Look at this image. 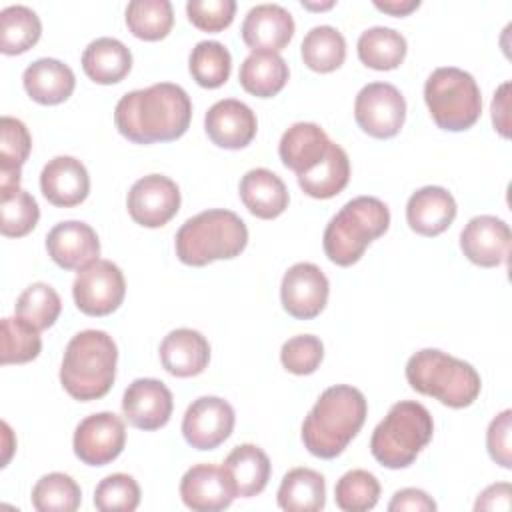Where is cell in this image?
<instances>
[{
  "mask_svg": "<svg viewBox=\"0 0 512 512\" xmlns=\"http://www.w3.org/2000/svg\"><path fill=\"white\" fill-rule=\"evenodd\" d=\"M192 118L186 90L172 82L126 92L114 108L118 132L134 144L172 142L184 136Z\"/></svg>",
  "mask_w": 512,
  "mask_h": 512,
  "instance_id": "1",
  "label": "cell"
},
{
  "mask_svg": "<svg viewBox=\"0 0 512 512\" xmlns=\"http://www.w3.org/2000/svg\"><path fill=\"white\" fill-rule=\"evenodd\" d=\"M368 414L364 394L348 384L326 388L302 422L304 448L324 460L340 456Z\"/></svg>",
  "mask_w": 512,
  "mask_h": 512,
  "instance_id": "2",
  "label": "cell"
},
{
  "mask_svg": "<svg viewBox=\"0 0 512 512\" xmlns=\"http://www.w3.org/2000/svg\"><path fill=\"white\" fill-rule=\"evenodd\" d=\"M118 348L104 330H82L70 338L60 366L62 388L80 402L106 396L116 378Z\"/></svg>",
  "mask_w": 512,
  "mask_h": 512,
  "instance_id": "3",
  "label": "cell"
},
{
  "mask_svg": "<svg viewBox=\"0 0 512 512\" xmlns=\"http://www.w3.org/2000/svg\"><path fill=\"white\" fill-rule=\"evenodd\" d=\"M248 244L244 220L224 208L204 210L188 218L176 232V256L186 266H206L214 260L240 256Z\"/></svg>",
  "mask_w": 512,
  "mask_h": 512,
  "instance_id": "4",
  "label": "cell"
},
{
  "mask_svg": "<svg viewBox=\"0 0 512 512\" xmlns=\"http://www.w3.org/2000/svg\"><path fill=\"white\" fill-rule=\"evenodd\" d=\"M406 380L412 390L448 408L470 406L482 390L480 374L472 364L436 348L418 350L408 358Z\"/></svg>",
  "mask_w": 512,
  "mask_h": 512,
  "instance_id": "5",
  "label": "cell"
},
{
  "mask_svg": "<svg viewBox=\"0 0 512 512\" xmlns=\"http://www.w3.org/2000/svg\"><path fill=\"white\" fill-rule=\"evenodd\" d=\"M390 226L388 206L374 196L348 200L328 222L322 238L324 252L338 266H352Z\"/></svg>",
  "mask_w": 512,
  "mask_h": 512,
  "instance_id": "6",
  "label": "cell"
},
{
  "mask_svg": "<svg viewBox=\"0 0 512 512\" xmlns=\"http://www.w3.org/2000/svg\"><path fill=\"white\" fill-rule=\"evenodd\" d=\"M432 434L434 422L428 408L414 400H400L374 428L370 452L384 468H406L428 446Z\"/></svg>",
  "mask_w": 512,
  "mask_h": 512,
  "instance_id": "7",
  "label": "cell"
},
{
  "mask_svg": "<svg viewBox=\"0 0 512 512\" xmlns=\"http://www.w3.org/2000/svg\"><path fill=\"white\" fill-rule=\"evenodd\" d=\"M424 100L438 128L462 132L482 114V94L474 76L456 66L436 68L424 84Z\"/></svg>",
  "mask_w": 512,
  "mask_h": 512,
  "instance_id": "8",
  "label": "cell"
},
{
  "mask_svg": "<svg viewBox=\"0 0 512 512\" xmlns=\"http://www.w3.org/2000/svg\"><path fill=\"white\" fill-rule=\"evenodd\" d=\"M126 294V282L122 270L110 260H94L80 268L72 296L76 308L88 316H106L118 310Z\"/></svg>",
  "mask_w": 512,
  "mask_h": 512,
  "instance_id": "9",
  "label": "cell"
},
{
  "mask_svg": "<svg viewBox=\"0 0 512 512\" xmlns=\"http://www.w3.org/2000/svg\"><path fill=\"white\" fill-rule=\"evenodd\" d=\"M356 124L372 138H392L406 120V100L402 92L388 82H370L354 102Z\"/></svg>",
  "mask_w": 512,
  "mask_h": 512,
  "instance_id": "10",
  "label": "cell"
},
{
  "mask_svg": "<svg viewBox=\"0 0 512 512\" xmlns=\"http://www.w3.org/2000/svg\"><path fill=\"white\" fill-rule=\"evenodd\" d=\"M126 208L136 224L144 228H160L180 210V188L164 174L142 176L132 184Z\"/></svg>",
  "mask_w": 512,
  "mask_h": 512,
  "instance_id": "11",
  "label": "cell"
},
{
  "mask_svg": "<svg viewBox=\"0 0 512 512\" xmlns=\"http://www.w3.org/2000/svg\"><path fill=\"white\" fill-rule=\"evenodd\" d=\"M126 444V428L114 412L86 416L74 430V454L88 466H106L120 456Z\"/></svg>",
  "mask_w": 512,
  "mask_h": 512,
  "instance_id": "12",
  "label": "cell"
},
{
  "mask_svg": "<svg viewBox=\"0 0 512 512\" xmlns=\"http://www.w3.org/2000/svg\"><path fill=\"white\" fill-rule=\"evenodd\" d=\"M234 408L218 396H200L184 412L182 434L196 450L218 448L234 430Z\"/></svg>",
  "mask_w": 512,
  "mask_h": 512,
  "instance_id": "13",
  "label": "cell"
},
{
  "mask_svg": "<svg viewBox=\"0 0 512 512\" xmlns=\"http://www.w3.org/2000/svg\"><path fill=\"white\" fill-rule=\"evenodd\" d=\"M328 292L330 284L326 274L312 262H298L282 276L280 300L292 318H316L328 302Z\"/></svg>",
  "mask_w": 512,
  "mask_h": 512,
  "instance_id": "14",
  "label": "cell"
},
{
  "mask_svg": "<svg viewBox=\"0 0 512 512\" xmlns=\"http://www.w3.org/2000/svg\"><path fill=\"white\" fill-rule=\"evenodd\" d=\"M512 244L510 226L490 214H480L468 220L460 232V248L464 256L482 268H494L508 260Z\"/></svg>",
  "mask_w": 512,
  "mask_h": 512,
  "instance_id": "15",
  "label": "cell"
},
{
  "mask_svg": "<svg viewBox=\"0 0 512 512\" xmlns=\"http://www.w3.org/2000/svg\"><path fill=\"white\" fill-rule=\"evenodd\" d=\"M174 400L170 388L156 378H136L122 396L124 418L140 430H158L168 424Z\"/></svg>",
  "mask_w": 512,
  "mask_h": 512,
  "instance_id": "16",
  "label": "cell"
},
{
  "mask_svg": "<svg viewBox=\"0 0 512 512\" xmlns=\"http://www.w3.org/2000/svg\"><path fill=\"white\" fill-rule=\"evenodd\" d=\"M182 502L196 512H218L232 504L236 490L224 466L196 464L180 480Z\"/></svg>",
  "mask_w": 512,
  "mask_h": 512,
  "instance_id": "17",
  "label": "cell"
},
{
  "mask_svg": "<svg viewBox=\"0 0 512 512\" xmlns=\"http://www.w3.org/2000/svg\"><path fill=\"white\" fill-rule=\"evenodd\" d=\"M204 128L212 144L226 150H240L254 140L258 120L248 104L236 98H224L208 108Z\"/></svg>",
  "mask_w": 512,
  "mask_h": 512,
  "instance_id": "18",
  "label": "cell"
},
{
  "mask_svg": "<svg viewBox=\"0 0 512 512\" xmlns=\"http://www.w3.org/2000/svg\"><path fill=\"white\" fill-rule=\"evenodd\" d=\"M48 256L64 270H80L100 256L96 230L80 220L58 222L46 236Z\"/></svg>",
  "mask_w": 512,
  "mask_h": 512,
  "instance_id": "19",
  "label": "cell"
},
{
  "mask_svg": "<svg viewBox=\"0 0 512 512\" xmlns=\"http://www.w3.org/2000/svg\"><path fill=\"white\" fill-rule=\"evenodd\" d=\"M294 18L280 4H258L242 22V40L252 52H280L294 36Z\"/></svg>",
  "mask_w": 512,
  "mask_h": 512,
  "instance_id": "20",
  "label": "cell"
},
{
  "mask_svg": "<svg viewBox=\"0 0 512 512\" xmlns=\"http://www.w3.org/2000/svg\"><path fill=\"white\" fill-rule=\"evenodd\" d=\"M40 190L54 206H78L90 192L88 170L74 156H56L48 160L40 172Z\"/></svg>",
  "mask_w": 512,
  "mask_h": 512,
  "instance_id": "21",
  "label": "cell"
},
{
  "mask_svg": "<svg viewBox=\"0 0 512 512\" xmlns=\"http://www.w3.org/2000/svg\"><path fill=\"white\" fill-rule=\"evenodd\" d=\"M456 200L442 186L418 188L406 204V222L420 236H438L456 218Z\"/></svg>",
  "mask_w": 512,
  "mask_h": 512,
  "instance_id": "22",
  "label": "cell"
},
{
  "mask_svg": "<svg viewBox=\"0 0 512 512\" xmlns=\"http://www.w3.org/2000/svg\"><path fill=\"white\" fill-rule=\"evenodd\" d=\"M160 362L172 376H198L210 362V344L198 330L176 328L160 342Z\"/></svg>",
  "mask_w": 512,
  "mask_h": 512,
  "instance_id": "23",
  "label": "cell"
},
{
  "mask_svg": "<svg viewBox=\"0 0 512 512\" xmlns=\"http://www.w3.org/2000/svg\"><path fill=\"white\" fill-rule=\"evenodd\" d=\"M332 140L314 122H296L280 138L278 154L286 168L296 176L312 170L328 152Z\"/></svg>",
  "mask_w": 512,
  "mask_h": 512,
  "instance_id": "24",
  "label": "cell"
},
{
  "mask_svg": "<svg viewBox=\"0 0 512 512\" xmlns=\"http://www.w3.org/2000/svg\"><path fill=\"white\" fill-rule=\"evenodd\" d=\"M26 94L44 106H54L68 100L76 88L74 72L68 64L56 58H38L26 66L22 74Z\"/></svg>",
  "mask_w": 512,
  "mask_h": 512,
  "instance_id": "25",
  "label": "cell"
},
{
  "mask_svg": "<svg viewBox=\"0 0 512 512\" xmlns=\"http://www.w3.org/2000/svg\"><path fill=\"white\" fill-rule=\"evenodd\" d=\"M240 200L262 220L278 218L288 208V188L278 174L268 168H252L240 180Z\"/></svg>",
  "mask_w": 512,
  "mask_h": 512,
  "instance_id": "26",
  "label": "cell"
},
{
  "mask_svg": "<svg viewBox=\"0 0 512 512\" xmlns=\"http://www.w3.org/2000/svg\"><path fill=\"white\" fill-rule=\"evenodd\" d=\"M130 68L132 52L118 38H96L82 52V70L96 84H116L128 76Z\"/></svg>",
  "mask_w": 512,
  "mask_h": 512,
  "instance_id": "27",
  "label": "cell"
},
{
  "mask_svg": "<svg viewBox=\"0 0 512 512\" xmlns=\"http://www.w3.org/2000/svg\"><path fill=\"white\" fill-rule=\"evenodd\" d=\"M224 470L228 472L236 496L252 498L260 494L270 480V458L256 444L236 446L224 460Z\"/></svg>",
  "mask_w": 512,
  "mask_h": 512,
  "instance_id": "28",
  "label": "cell"
},
{
  "mask_svg": "<svg viewBox=\"0 0 512 512\" xmlns=\"http://www.w3.org/2000/svg\"><path fill=\"white\" fill-rule=\"evenodd\" d=\"M276 500L286 512H318L326 504L324 476L312 468H292L284 474Z\"/></svg>",
  "mask_w": 512,
  "mask_h": 512,
  "instance_id": "29",
  "label": "cell"
},
{
  "mask_svg": "<svg viewBox=\"0 0 512 512\" xmlns=\"http://www.w3.org/2000/svg\"><path fill=\"white\" fill-rule=\"evenodd\" d=\"M288 64L276 52H252L240 64L242 88L258 98L276 96L288 82Z\"/></svg>",
  "mask_w": 512,
  "mask_h": 512,
  "instance_id": "30",
  "label": "cell"
},
{
  "mask_svg": "<svg viewBox=\"0 0 512 512\" xmlns=\"http://www.w3.org/2000/svg\"><path fill=\"white\" fill-rule=\"evenodd\" d=\"M32 150L26 124L12 116L0 120V194L20 188V168Z\"/></svg>",
  "mask_w": 512,
  "mask_h": 512,
  "instance_id": "31",
  "label": "cell"
},
{
  "mask_svg": "<svg viewBox=\"0 0 512 512\" xmlns=\"http://www.w3.org/2000/svg\"><path fill=\"white\" fill-rule=\"evenodd\" d=\"M350 180V160L342 146L330 144L326 156L308 172L298 176V184L310 198L326 200L340 194Z\"/></svg>",
  "mask_w": 512,
  "mask_h": 512,
  "instance_id": "32",
  "label": "cell"
},
{
  "mask_svg": "<svg viewBox=\"0 0 512 512\" xmlns=\"http://www.w3.org/2000/svg\"><path fill=\"white\" fill-rule=\"evenodd\" d=\"M358 58L374 70H394L406 58V38L388 26H372L364 30L356 44Z\"/></svg>",
  "mask_w": 512,
  "mask_h": 512,
  "instance_id": "33",
  "label": "cell"
},
{
  "mask_svg": "<svg viewBox=\"0 0 512 512\" xmlns=\"http://www.w3.org/2000/svg\"><path fill=\"white\" fill-rule=\"evenodd\" d=\"M300 54L310 70L326 74L344 64L346 40L342 32L334 26H314L306 32L300 46Z\"/></svg>",
  "mask_w": 512,
  "mask_h": 512,
  "instance_id": "34",
  "label": "cell"
},
{
  "mask_svg": "<svg viewBox=\"0 0 512 512\" xmlns=\"http://www.w3.org/2000/svg\"><path fill=\"white\" fill-rule=\"evenodd\" d=\"M42 34L38 14L24 6L12 4L0 12V50L2 54H22L30 50Z\"/></svg>",
  "mask_w": 512,
  "mask_h": 512,
  "instance_id": "35",
  "label": "cell"
},
{
  "mask_svg": "<svg viewBox=\"0 0 512 512\" xmlns=\"http://www.w3.org/2000/svg\"><path fill=\"white\" fill-rule=\"evenodd\" d=\"M174 24L168 0H132L126 6V26L140 40H162Z\"/></svg>",
  "mask_w": 512,
  "mask_h": 512,
  "instance_id": "36",
  "label": "cell"
},
{
  "mask_svg": "<svg viewBox=\"0 0 512 512\" xmlns=\"http://www.w3.org/2000/svg\"><path fill=\"white\" fill-rule=\"evenodd\" d=\"M188 68L198 86L220 88L230 78L232 56L222 42L202 40L192 48Z\"/></svg>",
  "mask_w": 512,
  "mask_h": 512,
  "instance_id": "37",
  "label": "cell"
},
{
  "mask_svg": "<svg viewBox=\"0 0 512 512\" xmlns=\"http://www.w3.org/2000/svg\"><path fill=\"white\" fill-rule=\"evenodd\" d=\"M30 500L38 512H74L82 502V492L72 476L50 472L34 484Z\"/></svg>",
  "mask_w": 512,
  "mask_h": 512,
  "instance_id": "38",
  "label": "cell"
},
{
  "mask_svg": "<svg viewBox=\"0 0 512 512\" xmlns=\"http://www.w3.org/2000/svg\"><path fill=\"white\" fill-rule=\"evenodd\" d=\"M60 310H62V300L58 292L46 282H34L26 286L14 306L16 316L38 330L50 328L58 320Z\"/></svg>",
  "mask_w": 512,
  "mask_h": 512,
  "instance_id": "39",
  "label": "cell"
},
{
  "mask_svg": "<svg viewBox=\"0 0 512 512\" xmlns=\"http://www.w3.org/2000/svg\"><path fill=\"white\" fill-rule=\"evenodd\" d=\"M380 482L362 468L348 470L334 486L336 506L344 512H368L378 504Z\"/></svg>",
  "mask_w": 512,
  "mask_h": 512,
  "instance_id": "40",
  "label": "cell"
},
{
  "mask_svg": "<svg viewBox=\"0 0 512 512\" xmlns=\"http://www.w3.org/2000/svg\"><path fill=\"white\" fill-rule=\"evenodd\" d=\"M40 330L22 318H2V356L0 362L8 364H26L38 358L42 350Z\"/></svg>",
  "mask_w": 512,
  "mask_h": 512,
  "instance_id": "41",
  "label": "cell"
},
{
  "mask_svg": "<svg viewBox=\"0 0 512 512\" xmlns=\"http://www.w3.org/2000/svg\"><path fill=\"white\" fill-rule=\"evenodd\" d=\"M0 230L8 238H20L32 232L40 218V208L34 196L22 188H14L10 192L0 194Z\"/></svg>",
  "mask_w": 512,
  "mask_h": 512,
  "instance_id": "42",
  "label": "cell"
},
{
  "mask_svg": "<svg viewBox=\"0 0 512 512\" xmlns=\"http://www.w3.org/2000/svg\"><path fill=\"white\" fill-rule=\"evenodd\" d=\"M140 504L138 482L124 472H116L100 480L94 490V506L100 512H132Z\"/></svg>",
  "mask_w": 512,
  "mask_h": 512,
  "instance_id": "43",
  "label": "cell"
},
{
  "mask_svg": "<svg viewBox=\"0 0 512 512\" xmlns=\"http://www.w3.org/2000/svg\"><path fill=\"white\" fill-rule=\"evenodd\" d=\"M322 358H324V344L318 336H312V334L294 336L286 340L280 348L282 366L296 376H306L316 372Z\"/></svg>",
  "mask_w": 512,
  "mask_h": 512,
  "instance_id": "44",
  "label": "cell"
},
{
  "mask_svg": "<svg viewBox=\"0 0 512 512\" xmlns=\"http://www.w3.org/2000/svg\"><path fill=\"white\" fill-rule=\"evenodd\" d=\"M188 20L204 32H220L228 28L236 14L234 0H188Z\"/></svg>",
  "mask_w": 512,
  "mask_h": 512,
  "instance_id": "45",
  "label": "cell"
},
{
  "mask_svg": "<svg viewBox=\"0 0 512 512\" xmlns=\"http://www.w3.org/2000/svg\"><path fill=\"white\" fill-rule=\"evenodd\" d=\"M510 430H512V410L500 412L488 426L486 448L490 458L502 468H512V448H510Z\"/></svg>",
  "mask_w": 512,
  "mask_h": 512,
  "instance_id": "46",
  "label": "cell"
},
{
  "mask_svg": "<svg viewBox=\"0 0 512 512\" xmlns=\"http://www.w3.org/2000/svg\"><path fill=\"white\" fill-rule=\"evenodd\" d=\"M388 510L390 512H434L436 502L420 488H402L392 496Z\"/></svg>",
  "mask_w": 512,
  "mask_h": 512,
  "instance_id": "47",
  "label": "cell"
},
{
  "mask_svg": "<svg viewBox=\"0 0 512 512\" xmlns=\"http://www.w3.org/2000/svg\"><path fill=\"white\" fill-rule=\"evenodd\" d=\"M510 496H512V488L508 482L492 484L478 494L474 510L476 512H480V510H510Z\"/></svg>",
  "mask_w": 512,
  "mask_h": 512,
  "instance_id": "48",
  "label": "cell"
},
{
  "mask_svg": "<svg viewBox=\"0 0 512 512\" xmlns=\"http://www.w3.org/2000/svg\"><path fill=\"white\" fill-rule=\"evenodd\" d=\"M508 90H510V82H504V84H500V88L494 92V98H492V122H494V128L504 138L510 136V132H508Z\"/></svg>",
  "mask_w": 512,
  "mask_h": 512,
  "instance_id": "49",
  "label": "cell"
},
{
  "mask_svg": "<svg viewBox=\"0 0 512 512\" xmlns=\"http://www.w3.org/2000/svg\"><path fill=\"white\" fill-rule=\"evenodd\" d=\"M374 6L392 16H406L420 6V0H374Z\"/></svg>",
  "mask_w": 512,
  "mask_h": 512,
  "instance_id": "50",
  "label": "cell"
},
{
  "mask_svg": "<svg viewBox=\"0 0 512 512\" xmlns=\"http://www.w3.org/2000/svg\"><path fill=\"white\" fill-rule=\"evenodd\" d=\"M306 8H316V10H322V8H330L334 2H326V4H310V2H302Z\"/></svg>",
  "mask_w": 512,
  "mask_h": 512,
  "instance_id": "51",
  "label": "cell"
}]
</instances>
